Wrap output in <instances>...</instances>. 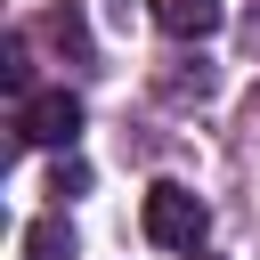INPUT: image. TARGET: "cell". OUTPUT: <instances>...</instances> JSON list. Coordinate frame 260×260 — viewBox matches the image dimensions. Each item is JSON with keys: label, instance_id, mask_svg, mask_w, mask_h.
<instances>
[{"label": "cell", "instance_id": "1", "mask_svg": "<svg viewBox=\"0 0 260 260\" xmlns=\"http://www.w3.org/2000/svg\"><path fill=\"white\" fill-rule=\"evenodd\" d=\"M203 228H211V211H203L195 187H179V179H154V187H146V236H154L162 252H195Z\"/></svg>", "mask_w": 260, "mask_h": 260}, {"label": "cell", "instance_id": "2", "mask_svg": "<svg viewBox=\"0 0 260 260\" xmlns=\"http://www.w3.org/2000/svg\"><path fill=\"white\" fill-rule=\"evenodd\" d=\"M16 130H24L32 146H73V130H81V98H65V89H41V98H24Z\"/></svg>", "mask_w": 260, "mask_h": 260}, {"label": "cell", "instance_id": "3", "mask_svg": "<svg viewBox=\"0 0 260 260\" xmlns=\"http://www.w3.org/2000/svg\"><path fill=\"white\" fill-rule=\"evenodd\" d=\"M219 16H228L219 0H154V24H162L171 41H211Z\"/></svg>", "mask_w": 260, "mask_h": 260}, {"label": "cell", "instance_id": "4", "mask_svg": "<svg viewBox=\"0 0 260 260\" xmlns=\"http://www.w3.org/2000/svg\"><path fill=\"white\" fill-rule=\"evenodd\" d=\"M81 244H73V219L65 211H49V219H32L24 228V260H73Z\"/></svg>", "mask_w": 260, "mask_h": 260}, {"label": "cell", "instance_id": "5", "mask_svg": "<svg viewBox=\"0 0 260 260\" xmlns=\"http://www.w3.org/2000/svg\"><path fill=\"white\" fill-rule=\"evenodd\" d=\"M89 187V162H57V179H49V195H81Z\"/></svg>", "mask_w": 260, "mask_h": 260}, {"label": "cell", "instance_id": "6", "mask_svg": "<svg viewBox=\"0 0 260 260\" xmlns=\"http://www.w3.org/2000/svg\"><path fill=\"white\" fill-rule=\"evenodd\" d=\"M195 260H203V252H195Z\"/></svg>", "mask_w": 260, "mask_h": 260}]
</instances>
